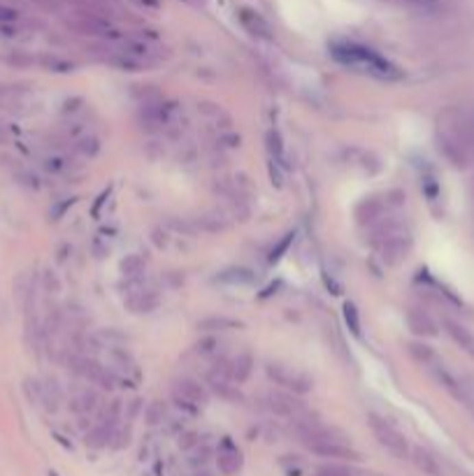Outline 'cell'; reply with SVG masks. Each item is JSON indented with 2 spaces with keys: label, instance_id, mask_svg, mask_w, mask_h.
Segmentation results:
<instances>
[{
  "label": "cell",
  "instance_id": "cell-11",
  "mask_svg": "<svg viewBox=\"0 0 474 476\" xmlns=\"http://www.w3.org/2000/svg\"><path fill=\"white\" fill-rule=\"evenodd\" d=\"M237 21L239 26L247 31L251 38H258V40H272V28L270 23L265 21V16L258 14L256 10L251 8H242L237 12Z\"/></svg>",
  "mask_w": 474,
  "mask_h": 476
},
{
  "label": "cell",
  "instance_id": "cell-36",
  "mask_svg": "<svg viewBox=\"0 0 474 476\" xmlns=\"http://www.w3.org/2000/svg\"><path fill=\"white\" fill-rule=\"evenodd\" d=\"M407 3L418 10H435V8H440L442 0H407Z\"/></svg>",
  "mask_w": 474,
  "mask_h": 476
},
{
  "label": "cell",
  "instance_id": "cell-13",
  "mask_svg": "<svg viewBox=\"0 0 474 476\" xmlns=\"http://www.w3.org/2000/svg\"><path fill=\"white\" fill-rule=\"evenodd\" d=\"M428 370L433 372V377L437 379V383H440L442 388L447 390V393H451V395L455 397V400H458V402H465V405L470 402V397H467L465 388L460 385V381L451 374V372L447 370V367H444V365L440 363V360H433V363L428 365Z\"/></svg>",
  "mask_w": 474,
  "mask_h": 476
},
{
  "label": "cell",
  "instance_id": "cell-23",
  "mask_svg": "<svg viewBox=\"0 0 474 476\" xmlns=\"http://www.w3.org/2000/svg\"><path fill=\"white\" fill-rule=\"evenodd\" d=\"M145 267H147V258H142V254H128L126 258H121V263H119V272H121L126 279H130V276H142Z\"/></svg>",
  "mask_w": 474,
  "mask_h": 476
},
{
  "label": "cell",
  "instance_id": "cell-7",
  "mask_svg": "<svg viewBox=\"0 0 474 476\" xmlns=\"http://www.w3.org/2000/svg\"><path fill=\"white\" fill-rule=\"evenodd\" d=\"M402 200H405V198H400V200H391V193L370 195V198H365V200H361V202L356 204V209H353V216H356V221L361 223V226H368L370 228L372 223H377L379 219H383L391 207H398V204H402Z\"/></svg>",
  "mask_w": 474,
  "mask_h": 476
},
{
  "label": "cell",
  "instance_id": "cell-35",
  "mask_svg": "<svg viewBox=\"0 0 474 476\" xmlns=\"http://www.w3.org/2000/svg\"><path fill=\"white\" fill-rule=\"evenodd\" d=\"M179 446H182L184 451L195 449V446H198V435H195V432H186L184 437H179Z\"/></svg>",
  "mask_w": 474,
  "mask_h": 476
},
{
  "label": "cell",
  "instance_id": "cell-1",
  "mask_svg": "<svg viewBox=\"0 0 474 476\" xmlns=\"http://www.w3.org/2000/svg\"><path fill=\"white\" fill-rule=\"evenodd\" d=\"M435 142L440 154L451 163L453 167L463 170L470 163V149L474 142V126L467 121V117L455 107H447L437 117Z\"/></svg>",
  "mask_w": 474,
  "mask_h": 476
},
{
  "label": "cell",
  "instance_id": "cell-25",
  "mask_svg": "<svg viewBox=\"0 0 474 476\" xmlns=\"http://www.w3.org/2000/svg\"><path fill=\"white\" fill-rule=\"evenodd\" d=\"M293 239H296V230H291V233H286L284 237L279 239L277 244L270 249V254H268V263L270 265H274V263H279L281 258L286 256V251L291 249V244H293Z\"/></svg>",
  "mask_w": 474,
  "mask_h": 476
},
{
  "label": "cell",
  "instance_id": "cell-17",
  "mask_svg": "<svg viewBox=\"0 0 474 476\" xmlns=\"http://www.w3.org/2000/svg\"><path fill=\"white\" fill-rule=\"evenodd\" d=\"M228 372H230V379L233 383H244L249 381L251 372H254V355L249 351H242L237 353L235 358L228 363Z\"/></svg>",
  "mask_w": 474,
  "mask_h": 476
},
{
  "label": "cell",
  "instance_id": "cell-37",
  "mask_svg": "<svg viewBox=\"0 0 474 476\" xmlns=\"http://www.w3.org/2000/svg\"><path fill=\"white\" fill-rule=\"evenodd\" d=\"M110 189H107V191H103V193H100V195H98V202H95L93 204V209H91V214L95 216V219H98V216H100V207H103V204L107 202V198H110Z\"/></svg>",
  "mask_w": 474,
  "mask_h": 476
},
{
  "label": "cell",
  "instance_id": "cell-22",
  "mask_svg": "<svg viewBox=\"0 0 474 476\" xmlns=\"http://www.w3.org/2000/svg\"><path fill=\"white\" fill-rule=\"evenodd\" d=\"M235 328H242V323L226 316H209L205 321L198 323V330H202V333H221V330H235Z\"/></svg>",
  "mask_w": 474,
  "mask_h": 476
},
{
  "label": "cell",
  "instance_id": "cell-2",
  "mask_svg": "<svg viewBox=\"0 0 474 476\" xmlns=\"http://www.w3.org/2000/svg\"><path fill=\"white\" fill-rule=\"evenodd\" d=\"M330 56L344 68L358 70L381 82H398L405 77V70H400L393 61H388L386 56H381L379 51L370 49V47L358 45V42H333Z\"/></svg>",
  "mask_w": 474,
  "mask_h": 476
},
{
  "label": "cell",
  "instance_id": "cell-8",
  "mask_svg": "<svg viewBox=\"0 0 474 476\" xmlns=\"http://www.w3.org/2000/svg\"><path fill=\"white\" fill-rule=\"evenodd\" d=\"M244 465V455L230 437H224L217 449V467L224 476H235Z\"/></svg>",
  "mask_w": 474,
  "mask_h": 476
},
{
  "label": "cell",
  "instance_id": "cell-6",
  "mask_svg": "<svg viewBox=\"0 0 474 476\" xmlns=\"http://www.w3.org/2000/svg\"><path fill=\"white\" fill-rule=\"evenodd\" d=\"M368 420L372 427V435H375V439L388 451V453L395 457H410L412 446L398 427H393L386 418H381V416H377V414H370Z\"/></svg>",
  "mask_w": 474,
  "mask_h": 476
},
{
  "label": "cell",
  "instance_id": "cell-21",
  "mask_svg": "<svg viewBox=\"0 0 474 476\" xmlns=\"http://www.w3.org/2000/svg\"><path fill=\"white\" fill-rule=\"evenodd\" d=\"M42 167H45L49 174H65V172H70V167H73V160L61 152H51L42 158Z\"/></svg>",
  "mask_w": 474,
  "mask_h": 476
},
{
  "label": "cell",
  "instance_id": "cell-3",
  "mask_svg": "<svg viewBox=\"0 0 474 476\" xmlns=\"http://www.w3.org/2000/svg\"><path fill=\"white\" fill-rule=\"evenodd\" d=\"M265 374L272 383H277L279 388L289 390V393L296 395H307L311 388H314V379H311L307 372L298 370V367L284 365V363H268L265 365Z\"/></svg>",
  "mask_w": 474,
  "mask_h": 476
},
{
  "label": "cell",
  "instance_id": "cell-18",
  "mask_svg": "<svg viewBox=\"0 0 474 476\" xmlns=\"http://www.w3.org/2000/svg\"><path fill=\"white\" fill-rule=\"evenodd\" d=\"M346 158H349L353 167L363 170L365 174H377L381 170V160L372 152H368V149H349V152H346Z\"/></svg>",
  "mask_w": 474,
  "mask_h": 476
},
{
  "label": "cell",
  "instance_id": "cell-34",
  "mask_svg": "<svg viewBox=\"0 0 474 476\" xmlns=\"http://www.w3.org/2000/svg\"><path fill=\"white\" fill-rule=\"evenodd\" d=\"M217 348H219V342L214 340V337H207V340H202L200 344L195 346V351L200 355H217Z\"/></svg>",
  "mask_w": 474,
  "mask_h": 476
},
{
  "label": "cell",
  "instance_id": "cell-24",
  "mask_svg": "<svg viewBox=\"0 0 474 476\" xmlns=\"http://www.w3.org/2000/svg\"><path fill=\"white\" fill-rule=\"evenodd\" d=\"M75 152L82 154L84 158H93V156L100 152V140L93 132H82L75 140Z\"/></svg>",
  "mask_w": 474,
  "mask_h": 476
},
{
  "label": "cell",
  "instance_id": "cell-29",
  "mask_svg": "<svg viewBox=\"0 0 474 476\" xmlns=\"http://www.w3.org/2000/svg\"><path fill=\"white\" fill-rule=\"evenodd\" d=\"M344 321L353 335L361 337V314H358V307L353 302H344Z\"/></svg>",
  "mask_w": 474,
  "mask_h": 476
},
{
  "label": "cell",
  "instance_id": "cell-33",
  "mask_svg": "<svg viewBox=\"0 0 474 476\" xmlns=\"http://www.w3.org/2000/svg\"><path fill=\"white\" fill-rule=\"evenodd\" d=\"M314 476H353V474L342 465H323V467H319V472H316Z\"/></svg>",
  "mask_w": 474,
  "mask_h": 476
},
{
  "label": "cell",
  "instance_id": "cell-19",
  "mask_svg": "<svg viewBox=\"0 0 474 476\" xmlns=\"http://www.w3.org/2000/svg\"><path fill=\"white\" fill-rule=\"evenodd\" d=\"M410 457H412L414 465H416V469H421L423 474H428V476H442L440 462H437V457L430 453L428 449H423V446H414Z\"/></svg>",
  "mask_w": 474,
  "mask_h": 476
},
{
  "label": "cell",
  "instance_id": "cell-4",
  "mask_svg": "<svg viewBox=\"0 0 474 476\" xmlns=\"http://www.w3.org/2000/svg\"><path fill=\"white\" fill-rule=\"evenodd\" d=\"M207 400H209L207 388L200 381H195V379L184 377L172 385V402H175L182 412L191 414V416L200 414L202 409H205Z\"/></svg>",
  "mask_w": 474,
  "mask_h": 476
},
{
  "label": "cell",
  "instance_id": "cell-15",
  "mask_svg": "<svg viewBox=\"0 0 474 476\" xmlns=\"http://www.w3.org/2000/svg\"><path fill=\"white\" fill-rule=\"evenodd\" d=\"M442 325H444L447 335L451 337L455 344L463 348V351L470 355V358H474V333H472V330H467L463 323L453 321V318H449V316L442 318Z\"/></svg>",
  "mask_w": 474,
  "mask_h": 476
},
{
  "label": "cell",
  "instance_id": "cell-12",
  "mask_svg": "<svg viewBox=\"0 0 474 476\" xmlns=\"http://www.w3.org/2000/svg\"><path fill=\"white\" fill-rule=\"evenodd\" d=\"M405 318H407L410 330L414 335H418V337H437V333H440V330H437L435 318L430 316L423 307H410Z\"/></svg>",
  "mask_w": 474,
  "mask_h": 476
},
{
  "label": "cell",
  "instance_id": "cell-14",
  "mask_svg": "<svg viewBox=\"0 0 474 476\" xmlns=\"http://www.w3.org/2000/svg\"><path fill=\"white\" fill-rule=\"evenodd\" d=\"M70 409L80 418H88V416H93L100 409V395L93 388H80L70 397Z\"/></svg>",
  "mask_w": 474,
  "mask_h": 476
},
{
  "label": "cell",
  "instance_id": "cell-26",
  "mask_svg": "<svg viewBox=\"0 0 474 476\" xmlns=\"http://www.w3.org/2000/svg\"><path fill=\"white\" fill-rule=\"evenodd\" d=\"M421 189L430 204H435L440 200V182H437L433 170H425V174H421Z\"/></svg>",
  "mask_w": 474,
  "mask_h": 476
},
{
  "label": "cell",
  "instance_id": "cell-27",
  "mask_svg": "<svg viewBox=\"0 0 474 476\" xmlns=\"http://www.w3.org/2000/svg\"><path fill=\"white\" fill-rule=\"evenodd\" d=\"M410 353H412V358L416 360V363H421L425 367L433 363V360H437L435 351L428 344H423V342H412V344H410Z\"/></svg>",
  "mask_w": 474,
  "mask_h": 476
},
{
  "label": "cell",
  "instance_id": "cell-9",
  "mask_svg": "<svg viewBox=\"0 0 474 476\" xmlns=\"http://www.w3.org/2000/svg\"><path fill=\"white\" fill-rule=\"evenodd\" d=\"M198 117H200L214 132H226V130H230V126H233L230 114H228L219 102H212V100L198 102Z\"/></svg>",
  "mask_w": 474,
  "mask_h": 476
},
{
  "label": "cell",
  "instance_id": "cell-32",
  "mask_svg": "<svg viewBox=\"0 0 474 476\" xmlns=\"http://www.w3.org/2000/svg\"><path fill=\"white\" fill-rule=\"evenodd\" d=\"M268 174H270V182H272L274 189H284V182H286V170L277 163L268 160Z\"/></svg>",
  "mask_w": 474,
  "mask_h": 476
},
{
  "label": "cell",
  "instance_id": "cell-16",
  "mask_svg": "<svg viewBox=\"0 0 474 476\" xmlns=\"http://www.w3.org/2000/svg\"><path fill=\"white\" fill-rule=\"evenodd\" d=\"M265 152H268V160L277 163V165H281L289 172V154H286V144L279 130L270 128L265 132Z\"/></svg>",
  "mask_w": 474,
  "mask_h": 476
},
{
  "label": "cell",
  "instance_id": "cell-31",
  "mask_svg": "<svg viewBox=\"0 0 474 476\" xmlns=\"http://www.w3.org/2000/svg\"><path fill=\"white\" fill-rule=\"evenodd\" d=\"M165 416H167V409H165L163 402H152L147 409V414H145V418H147L149 425H158L165 420Z\"/></svg>",
  "mask_w": 474,
  "mask_h": 476
},
{
  "label": "cell",
  "instance_id": "cell-10",
  "mask_svg": "<svg viewBox=\"0 0 474 476\" xmlns=\"http://www.w3.org/2000/svg\"><path fill=\"white\" fill-rule=\"evenodd\" d=\"M268 407L270 412L286 416V418H298V416L305 414L303 402L298 400L296 393H281V390H274V393H268Z\"/></svg>",
  "mask_w": 474,
  "mask_h": 476
},
{
  "label": "cell",
  "instance_id": "cell-39",
  "mask_svg": "<svg viewBox=\"0 0 474 476\" xmlns=\"http://www.w3.org/2000/svg\"><path fill=\"white\" fill-rule=\"evenodd\" d=\"M47 476H58L56 472H49V474H47Z\"/></svg>",
  "mask_w": 474,
  "mask_h": 476
},
{
  "label": "cell",
  "instance_id": "cell-20",
  "mask_svg": "<svg viewBox=\"0 0 474 476\" xmlns=\"http://www.w3.org/2000/svg\"><path fill=\"white\" fill-rule=\"evenodd\" d=\"M254 272L247 267H228L224 272L217 274V281L219 284H226V286H249L254 284Z\"/></svg>",
  "mask_w": 474,
  "mask_h": 476
},
{
  "label": "cell",
  "instance_id": "cell-38",
  "mask_svg": "<svg viewBox=\"0 0 474 476\" xmlns=\"http://www.w3.org/2000/svg\"><path fill=\"white\" fill-rule=\"evenodd\" d=\"M8 140H10V126L0 119V144H5Z\"/></svg>",
  "mask_w": 474,
  "mask_h": 476
},
{
  "label": "cell",
  "instance_id": "cell-5",
  "mask_svg": "<svg viewBox=\"0 0 474 476\" xmlns=\"http://www.w3.org/2000/svg\"><path fill=\"white\" fill-rule=\"evenodd\" d=\"M412 246H414V237H412L410 228L400 221L375 249H379L381 261L386 265H400L407 256H410Z\"/></svg>",
  "mask_w": 474,
  "mask_h": 476
},
{
  "label": "cell",
  "instance_id": "cell-30",
  "mask_svg": "<svg viewBox=\"0 0 474 476\" xmlns=\"http://www.w3.org/2000/svg\"><path fill=\"white\" fill-rule=\"evenodd\" d=\"M40 65L45 70H49V72H73L75 70L73 63L63 61V58H58V56H42L40 58Z\"/></svg>",
  "mask_w": 474,
  "mask_h": 476
},
{
  "label": "cell",
  "instance_id": "cell-28",
  "mask_svg": "<svg viewBox=\"0 0 474 476\" xmlns=\"http://www.w3.org/2000/svg\"><path fill=\"white\" fill-rule=\"evenodd\" d=\"M21 21V12L14 8V5L5 3L0 0V26L3 28H10V26H16Z\"/></svg>",
  "mask_w": 474,
  "mask_h": 476
}]
</instances>
